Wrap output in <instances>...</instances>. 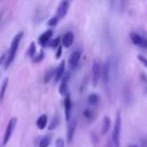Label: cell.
Here are the masks:
<instances>
[{
    "mask_svg": "<svg viewBox=\"0 0 147 147\" xmlns=\"http://www.w3.org/2000/svg\"><path fill=\"white\" fill-rule=\"evenodd\" d=\"M130 39H131L132 44H134L136 46H138L140 48H144V49H147V38L142 37L141 34H139L137 32H131L130 33Z\"/></svg>",
    "mask_w": 147,
    "mask_h": 147,
    "instance_id": "5",
    "label": "cell"
},
{
    "mask_svg": "<svg viewBox=\"0 0 147 147\" xmlns=\"http://www.w3.org/2000/svg\"><path fill=\"white\" fill-rule=\"evenodd\" d=\"M7 85H8V78L5 79V82H3V84L1 85V88H0V102L3 100L5 93H6V90H7Z\"/></svg>",
    "mask_w": 147,
    "mask_h": 147,
    "instance_id": "20",
    "label": "cell"
},
{
    "mask_svg": "<svg viewBox=\"0 0 147 147\" xmlns=\"http://www.w3.org/2000/svg\"><path fill=\"white\" fill-rule=\"evenodd\" d=\"M51 139H52L51 134L44 136V137L40 139V141H39V144H38V147H48L49 144H51Z\"/></svg>",
    "mask_w": 147,
    "mask_h": 147,
    "instance_id": "18",
    "label": "cell"
},
{
    "mask_svg": "<svg viewBox=\"0 0 147 147\" xmlns=\"http://www.w3.org/2000/svg\"><path fill=\"white\" fill-rule=\"evenodd\" d=\"M61 54H62V46L60 45V46L57 47V51H56V54H55V57H56V59H60V56H61Z\"/></svg>",
    "mask_w": 147,
    "mask_h": 147,
    "instance_id": "29",
    "label": "cell"
},
{
    "mask_svg": "<svg viewBox=\"0 0 147 147\" xmlns=\"http://www.w3.org/2000/svg\"><path fill=\"white\" fill-rule=\"evenodd\" d=\"M59 21H60V18L55 15V16H53L51 20H48V22H47V24L49 25V26H55V25H57V23H59Z\"/></svg>",
    "mask_w": 147,
    "mask_h": 147,
    "instance_id": "24",
    "label": "cell"
},
{
    "mask_svg": "<svg viewBox=\"0 0 147 147\" xmlns=\"http://www.w3.org/2000/svg\"><path fill=\"white\" fill-rule=\"evenodd\" d=\"M52 36H53V30H52V29L45 31L42 34H40V37H39V39H38L39 44H40L41 46H46V45L49 42Z\"/></svg>",
    "mask_w": 147,
    "mask_h": 147,
    "instance_id": "14",
    "label": "cell"
},
{
    "mask_svg": "<svg viewBox=\"0 0 147 147\" xmlns=\"http://www.w3.org/2000/svg\"><path fill=\"white\" fill-rule=\"evenodd\" d=\"M44 56H45V53H44V52H40L39 54H37V55H34V56L32 57V61H33L34 63H39L40 61H42Z\"/></svg>",
    "mask_w": 147,
    "mask_h": 147,
    "instance_id": "23",
    "label": "cell"
},
{
    "mask_svg": "<svg viewBox=\"0 0 147 147\" xmlns=\"http://www.w3.org/2000/svg\"><path fill=\"white\" fill-rule=\"evenodd\" d=\"M109 77H110V60H107V62L102 65V76H101V79H102L106 88H108Z\"/></svg>",
    "mask_w": 147,
    "mask_h": 147,
    "instance_id": "7",
    "label": "cell"
},
{
    "mask_svg": "<svg viewBox=\"0 0 147 147\" xmlns=\"http://www.w3.org/2000/svg\"><path fill=\"white\" fill-rule=\"evenodd\" d=\"M59 123H60L59 116H55V117L52 119L51 124L48 125V130H54V129H56V127H57V125H59Z\"/></svg>",
    "mask_w": 147,
    "mask_h": 147,
    "instance_id": "22",
    "label": "cell"
},
{
    "mask_svg": "<svg viewBox=\"0 0 147 147\" xmlns=\"http://www.w3.org/2000/svg\"><path fill=\"white\" fill-rule=\"evenodd\" d=\"M127 147H139V146H138V145H136V144H130Z\"/></svg>",
    "mask_w": 147,
    "mask_h": 147,
    "instance_id": "33",
    "label": "cell"
},
{
    "mask_svg": "<svg viewBox=\"0 0 147 147\" xmlns=\"http://www.w3.org/2000/svg\"><path fill=\"white\" fill-rule=\"evenodd\" d=\"M64 72H65V61L63 60V61H61V62H60L59 67L55 69V74H54V80H55L56 83H57V82H60V80H61V78L63 77Z\"/></svg>",
    "mask_w": 147,
    "mask_h": 147,
    "instance_id": "13",
    "label": "cell"
},
{
    "mask_svg": "<svg viewBox=\"0 0 147 147\" xmlns=\"http://www.w3.org/2000/svg\"><path fill=\"white\" fill-rule=\"evenodd\" d=\"M74 33L72 32H70V31H68V32H65L62 37H61V42H62V46L63 47H65V48H69L71 45H72V42H74Z\"/></svg>",
    "mask_w": 147,
    "mask_h": 147,
    "instance_id": "12",
    "label": "cell"
},
{
    "mask_svg": "<svg viewBox=\"0 0 147 147\" xmlns=\"http://www.w3.org/2000/svg\"><path fill=\"white\" fill-rule=\"evenodd\" d=\"M121 127H122V118H121V111H117L114 127H113V134H111V146L113 147H121Z\"/></svg>",
    "mask_w": 147,
    "mask_h": 147,
    "instance_id": "1",
    "label": "cell"
},
{
    "mask_svg": "<svg viewBox=\"0 0 147 147\" xmlns=\"http://www.w3.org/2000/svg\"><path fill=\"white\" fill-rule=\"evenodd\" d=\"M83 115H84V117L87 118V119H92V118H93V113H92V110H90V109H85L84 113H83Z\"/></svg>",
    "mask_w": 147,
    "mask_h": 147,
    "instance_id": "27",
    "label": "cell"
},
{
    "mask_svg": "<svg viewBox=\"0 0 147 147\" xmlns=\"http://www.w3.org/2000/svg\"><path fill=\"white\" fill-rule=\"evenodd\" d=\"M106 147H113L111 146V141H110V139H108V142H107V146Z\"/></svg>",
    "mask_w": 147,
    "mask_h": 147,
    "instance_id": "32",
    "label": "cell"
},
{
    "mask_svg": "<svg viewBox=\"0 0 147 147\" xmlns=\"http://www.w3.org/2000/svg\"><path fill=\"white\" fill-rule=\"evenodd\" d=\"M72 0H62L57 7V10H56V16L61 20L67 14H68V10H69V7L71 5Z\"/></svg>",
    "mask_w": 147,
    "mask_h": 147,
    "instance_id": "6",
    "label": "cell"
},
{
    "mask_svg": "<svg viewBox=\"0 0 147 147\" xmlns=\"http://www.w3.org/2000/svg\"><path fill=\"white\" fill-rule=\"evenodd\" d=\"M16 123H17V118H16V117H13V118L9 119V122H8V124H7V127H6V130H5L3 139H2L3 145H6V144L9 141V139H10V137H11L14 130H15Z\"/></svg>",
    "mask_w": 147,
    "mask_h": 147,
    "instance_id": "4",
    "label": "cell"
},
{
    "mask_svg": "<svg viewBox=\"0 0 147 147\" xmlns=\"http://www.w3.org/2000/svg\"><path fill=\"white\" fill-rule=\"evenodd\" d=\"M118 1H119L121 7H122V8H124V7H125V3H126V0H118Z\"/></svg>",
    "mask_w": 147,
    "mask_h": 147,
    "instance_id": "30",
    "label": "cell"
},
{
    "mask_svg": "<svg viewBox=\"0 0 147 147\" xmlns=\"http://www.w3.org/2000/svg\"><path fill=\"white\" fill-rule=\"evenodd\" d=\"M36 51H37L36 44H34V42H31L30 46H29V49H28V52H26V55H28L29 57H33V56L36 55Z\"/></svg>",
    "mask_w": 147,
    "mask_h": 147,
    "instance_id": "19",
    "label": "cell"
},
{
    "mask_svg": "<svg viewBox=\"0 0 147 147\" xmlns=\"http://www.w3.org/2000/svg\"><path fill=\"white\" fill-rule=\"evenodd\" d=\"M36 124H37V127H38L39 130H44V129L47 126V124H48L47 115H41V116H39Z\"/></svg>",
    "mask_w": 147,
    "mask_h": 147,
    "instance_id": "16",
    "label": "cell"
},
{
    "mask_svg": "<svg viewBox=\"0 0 147 147\" xmlns=\"http://www.w3.org/2000/svg\"><path fill=\"white\" fill-rule=\"evenodd\" d=\"M68 83H69V74L68 72H64L63 77L61 78V83H60V87H59V92L61 95H65L68 94Z\"/></svg>",
    "mask_w": 147,
    "mask_h": 147,
    "instance_id": "11",
    "label": "cell"
},
{
    "mask_svg": "<svg viewBox=\"0 0 147 147\" xmlns=\"http://www.w3.org/2000/svg\"><path fill=\"white\" fill-rule=\"evenodd\" d=\"M99 101H100V96L98 94H95V93H91L87 96V102L91 106H96L99 103Z\"/></svg>",
    "mask_w": 147,
    "mask_h": 147,
    "instance_id": "17",
    "label": "cell"
},
{
    "mask_svg": "<svg viewBox=\"0 0 147 147\" xmlns=\"http://www.w3.org/2000/svg\"><path fill=\"white\" fill-rule=\"evenodd\" d=\"M80 57H82V52L79 49L71 53V55L69 56V65H70L71 69H76L78 67Z\"/></svg>",
    "mask_w": 147,
    "mask_h": 147,
    "instance_id": "10",
    "label": "cell"
},
{
    "mask_svg": "<svg viewBox=\"0 0 147 147\" xmlns=\"http://www.w3.org/2000/svg\"><path fill=\"white\" fill-rule=\"evenodd\" d=\"M55 147H65V144H64V140L62 138H57L55 140Z\"/></svg>",
    "mask_w": 147,
    "mask_h": 147,
    "instance_id": "28",
    "label": "cell"
},
{
    "mask_svg": "<svg viewBox=\"0 0 147 147\" xmlns=\"http://www.w3.org/2000/svg\"><path fill=\"white\" fill-rule=\"evenodd\" d=\"M22 37H23V32H18V33L14 37V39H13V41H11V45H10V48H9V52H8V55H7V59H6V62H5V69H7V68L11 64V62L14 61Z\"/></svg>",
    "mask_w": 147,
    "mask_h": 147,
    "instance_id": "2",
    "label": "cell"
},
{
    "mask_svg": "<svg viewBox=\"0 0 147 147\" xmlns=\"http://www.w3.org/2000/svg\"><path fill=\"white\" fill-rule=\"evenodd\" d=\"M54 74H55V69L48 70V71L46 72V75H45V77H44V82H45V83H49V80H51L52 78H54Z\"/></svg>",
    "mask_w": 147,
    "mask_h": 147,
    "instance_id": "21",
    "label": "cell"
},
{
    "mask_svg": "<svg viewBox=\"0 0 147 147\" xmlns=\"http://www.w3.org/2000/svg\"><path fill=\"white\" fill-rule=\"evenodd\" d=\"M60 41H61V38H60V37L55 38L53 41H51V47H52V48H57V47L60 46Z\"/></svg>",
    "mask_w": 147,
    "mask_h": 147,
    "instance_id": "26",
    "label": "cell"
},
{
    "mask_svg": "<svg viewBox=\"0 0 147 147\" xmlns=\"http://www.w3.org/2000/svg\"><path fill=\"white\" fill-rule=\"evenodd\" d=\"M68 123L69 124H68V131H67V140L69 144H71L74 140L75 132H76V127H77V119L74 118L72 121H69Z\"/></svg>",
    "mask_w": 147,
    "mask_h": 147,
    "instance_id": "9",
    "label": "cell"
},
{
    "mask_svg": "<svg viewBox=\"0 0 147 147\" xmlns=\"http://www.w3.org/2000/svg\"><path fill=\"white\" fill-rule=\"evenodd\" d=\"M5 57H6V55H5V54H3V55H1V56H0V65H1V64H2V62H3V60H5Z\"/></svg>",
    "mask_w": 147,
    "mask_h": 147,
    "instance_id": "31",
    "label": "cell"
},
{
    "mask_svg": "<svg viewBox=\"0 0 147 147\" xmlns=\"http://www.w3.org/2000/svg\"><path fill=\"white\" fill-rule=\"evenodd\" d=\"M64 115H65V119L67 122L70 121L71 118V110H72V102H71V98L70 94H65L64 95Z\"/></svg>",
    "mask_w": 147,
    "mask_h": 147,
    "instance_id": "8",
    "label": "cell"
},
{
    "mask_svg": "<svg viewBox=\"0 0 147 147\" xmlns=\"http://www.w3.org/2000/svg\"><path fill=\"white\" fill-rule=\"evenodd\" d=\"M110 127H111V119L109 116H105L103 117V122H102V127H101V134L102 136H106L109 131H110Z\"/></svg>",
    "mask_w": 147,
    "mask_h": 147,
    "instance_id": "15",
    "label": "cell"
},
{
    "mask_svg": "<svg viewBox=\"0 0 147 147\" xmlns=\"http://www.w3.org/2000/svg\"><path fill=\"white\" fill-rule=\"evenodd\" d=\"M110 1V3H111V6H114V0H109Z\"/></svg>",
    "mask_w": 147,
    "mask_h": 147,
    "instance_id": "34",
    "label": "cell"
},
{
    "mask_svg": "<svg viewBox=\"0 0 147 147\" xmlns=\"http://www.w3.org/2000/svg\"><path fill=\"white\" fill-rule=\"evenodd\" d=\"M102 76V63L100 60L95 59L92 63V85L94 87L98 86V84L101 80Z\"/></svg>",
    "mask_w": 147,
    "mask_h": 147,
    "instance_id": "3",
    "label": "cell"
},
{
    "mask_svg": "<svg viewBox=\"0 0 147 147\" xmlns=\"http://www.w3.org/2000/svg\"><path fill=\"white\" fill-rule=\"evenodd\" d=\"M137 59H138V60L140 61V63L147 69V57H145L144 55H140V54H139V55H137Z\"/></svg>",
    "mask_w": 147,
    "mask_h": 147,
    "instance_id": "25",
    "label": "cell"
}]
</instances>
